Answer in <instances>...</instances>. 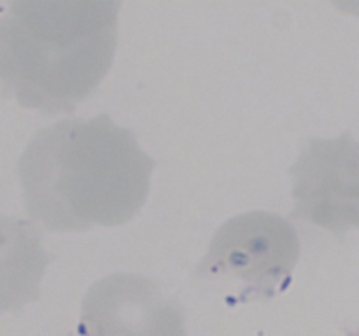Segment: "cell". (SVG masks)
Here are the masks:
<instances>
[{
    "label": "cell",
    "instance_id": "obj_1",
    "mask_svg": "<svg viewBox=\"0 0 359 336\" xmlns=\"http://www.w3.org/2000/svg\"><path fill=\"white\" fill-rule=\"evenodd\" d=\"M154 161L107 114L39 130L18 163L28 216L51 231L119 226L146 203Z\"/></svg>",
    "mask_w": 359,
    "mask_h": 336
},
{
    "label": "cell",
    "instance_id": "obj_2",
    "mask_svg": "<svg viewBox=\"0 0 359 336\" xmlns=\"http://www.w3.org/2000/svg\"><path fill=\"white\" fill-rule=\"evenodd\" d=\"M119 2H13L0 18V83L25 108L74 112L111 70Z\"/></svg>",
    "mask_w": 359,
    "mask_h": 336
},
{
    "label": "cell",
    "instance_id": "obj_3",
    "mask_svg": "<svg viewBox=\"0 0 359 336\" xmlns=\"http://www.w3.org/2000/svg\"><path fill=\"white\" fill-rule=\"evenodd\" d=\"M300 255L293 224L270 212H248L223 224L196 276L224 294L228 304L284 293Z\"/></svg>",
    "mask_w": 359,
    "mask_h": 336
},
{
    "label": "cell",
    "instance_id": "obj_4",
    "mask_svg": "<svg viewBox=\"0 0 359 336\" xmlns=\"http://www.w3.org/2000/svg\"><path fill=\"white\" fill-rule=\"evenodd\" d=\"M291 177L294 216L339 238L359 230V142L349 132L309 140Z\"/></svg>",
    "mask_w": 359,
    "mask_h": 336
},
{
    "label": "cell",
    "instance_id": "obj_5",
    "mask_svg": "<svg viewBox=\"0 0 359 336\" xmlns=\"http://www.w3.org/2000/svg\"><path fill=\"white\" fill-rule=\"evenodd\" d=\"M81 336H188L175 300L146 276L112 273L83 300Z\"/></svg>",
    "mask_w": 359,
    "mask_h": 336
},
{
    "label": "cell",
    "instance_id": "obj_6",
    "mask_svg": "<svg viewBox=\"0 0 359 336\" xmlns=\"http://www.w3.org/2000/svg\"><path fill=\"white\" fill-rule=\"evenodd\" d=\"M49 261L34 223L0 216V315L39 300Z\"/></svg>",
    "mask_w": 359,
    "mask_h": 336
}]
</instances>
